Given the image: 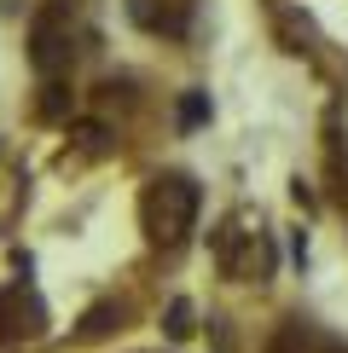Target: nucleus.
Masks as SVG:
<instances>
[{
    "label": "nucleus",
    "mask_w": 348,
    "mask_h": 353,
    "mask_svg": "<svg viewBox=\"0 0 348 353\" xmlns=\"http://www.w3.org/2000/svg\"><path fill=\"white\" fill-rule=\"evenodd\" d=\"M168 336H192V307H186V301L168 307Z\"/></svg>",
    "instance_id": "nucleus-9"
},
{
    "label": "nucleus",
    "mask_w": 348,
    "mask_h": 353,
    "mask_svg": "<svg viewBox=\"0 0 348 353\" xmlns=\"http://www.w3.org/2000/svg\"><path fill=\"white\" fill-rule=\"evenodd\" d=\"M76 145H81L87 157H105L110 151V128L105 122H76Z\"/></svg>",
    "instance_id": "nucleus-7"
},
{
    "label": "nucleus",
    "mask_w": 348,
    "mask_h": 353,
    "mask_svg": "<svg viewBox=\"0 0 348 353\" xmlns=\"http://www.w3.org/2000/svg\"><path fill=\"white\" fill-rule=\"evenodd\" d=\"M35 116H41V122H64V116H70V87L64 81H41Z\"/></svg>",
    "instance_id": "nucleus-4"
},
{
    "label": "nucleus",
    "mask_w": 348,
    "mask_h": 353,
    "mask_svg": "<svg viewBox=\"0 0 348 353\" xmlns=\"http://www.w3.org/2000/svg\"><path fill=\"white\" fill-rule=\"evenodd\" d=\"M41 325H47V313L23 284L0 290V336H41Z\"/></svg>",
    "instance_id": "nucleus-3"
},
{
    "label": "nucleus",
    "mask_w": 348,
    "mask_h": 353,
    "mask_svg": "<svg viewBox=\"0 0 348 353\" xmlns=\"http://www.w3.org/2000/svg\"><path fill=\"white\" fill-rule=\"evenodd\" d=\"M116 319H122V307H116V301H99L93 313L81 319V336H87V342H99V336H110V325H116Z\"/></svg>",
    "instance_id": "nucleus-6"
},
{
    "label": "nucleus",
    "mask_w": 348,
    "mask_h": 353,
    "mask_svg": "<svg viewBox=\"0 0 348 353\" xmlns=\"http://www.w3.org/2000/svg\"><path fill=\"white\" fill-rule=\"evenodd\" d=\"M139 220H145V232L157 243H180L192 232V220H197V185L186 174H157L145 185V197H139Z\"/></svg>",
    "instance_id": "nucleus-1"
},
{
    "label": "nucleus",
    "mask_w": 348,
    "mask_h": 353,
    "mask_svg": "<svg viewBox=\"0 0 348 353\" xmlns=\"http://www.w3.org/2000/svg\"><path fill=\"white\" fill-rule=\"evenodd\" d=\"M128 12H134V23L157 29V35H180V18L174 12H157V0H128Z\"/></svg>",
    "instance_id": "nucleus-5"
},
{
    "label": "nucleus",
    "mask_w": 348,
    "mask_h": 353,
    "mask_svg": "<svg viewBox=\"0 0 348 353\" xmlns=\"http://www.w3.org/2000/svg\"><path fill=\"white\" fill-rule=\"evenodd\" d=\"M29 64L41 70V81H58V70L70 64V35L58 23V12H41L29 23Z\"/></svg>",
    "instance_id": "nucleus-2"
},
{
    "label": "nucleus",
    "mask_w": 348,
    "mask_h": 353,
    "mask_svg": "<svg viewBox=\"0 0 348 353\" xmlns=\"http://www.w3.org/2000/svg\"><path fill=\"white\" fill-rule=\"evenodd\" d=\"M203 116H209V99H203V93H186V99H180V128H197Z\"/></svg>",
    "instance_id": "nucleus-8"
}]
</instances>
